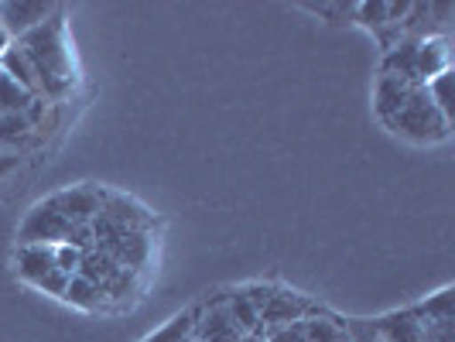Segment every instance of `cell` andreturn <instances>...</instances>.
Here are the masks:
<instances>
[{
    "instance_id": "1",
    "label": "cell",
    "mask_w": 455,
    "mask_h": 342,
    "mask_svg": "<svg viewBox=\"0 0 455 342\" xmlns=\"http://www.w3.org/2000/svg\"><path fill=\"white\" fill-rule=\"evenodd\" d=\"M377 116L390 134L404 137L411 144H442L452 134V123L432 103L428 90L397 76L377 79Z\"/></svg>"
},
{
    "instance_id": "2",
    "label": "cell",
    "mask_w": 455,
    "mask_h": 342,
    "mask_svg": "<svg viewBox=\"0 0 455 342\" xmlns=\"http://www.w3.org/2000/svg\"><path fill=\"white\" fill-rule=\"evenodd\" d=\"M21 52L28 55V62L38 72V83H42V96L48 99H62L76 90V59H72V48H68V31H66V14L62 7L48 18L45 24H38L31 35H24Z\"/></svg>"
},
{
    "instance_id": "3",
    "label": "cell",
    "mask_w": 455,
    "mask_h": 342,
    "mask_svg": "<svg viewBox=\"0 0 455 342\" xmlns=\"http://www.w3.org/2000/svg\"><path fill=\"white\" fill-rule=\"evenodd\" d=\"M257 305V315H260V336H267L274 329H284L291 322L308 319V301L295 291H284V288H271V284H251L247 288Z\"/></svg>"
},
{
    "instance_id": "4",
    "label": "cell",
    "mask_w": 455,
    "mask_h": 342,
    "mask_svg": "<svg viewBox=\"0 0 455 342\" xmlns=\"http://www.w3.org/2000/svg\"><path fill=\"white\" fill-rule=\"evenodd\" d=\"M18 274H21L28 284L42 288L45 295L66 298L68 288V274H62L55 267V247H18Z\"/></svg>"
},
{
    "instance_id": "5",
    "label": "cell",
    "mask_w": 455,
    "mask_h": 342,
    "mask_svg": "<svg viewBox=\"0 0 455 342\" xmlns=\"http://www.w3.org/2000/svg\"><path fill=\"white\" fill-rule=\"evenodd\" d=\"M68 223L62 212H55L48 203H38L28 209V216H24V223L18 227V247H59V243H66Z\"/></svg>"
},
{
    "instance_id": "6",
    "label": "cell",
    "mask_w": 455,
    "mask_h": 342,
    "mask_svg": "<svg viewBox=\"0 0 455 342\" xmlns=\"http://www.w3.org/2000/svg\"><path fill=\"white\" fill-rule=\"evenodd\" d=\"M408 0H363V4H356V21L366 24L380 38L384 52H390L401 42V24L408 18Z\"/></svg>"
},
{
    "instance_id": "7",
    "label": "cell",
    "mask_w": 455,
    "mask_h": 342,
    "mask_svg": "<svg viewBox=\"0 0 455 342\" xmlns=\"http://www.w3.org/2000/svg\"><path fill=\"white\" fill-rule=\"evenodd\" d=\"M59 11L52 0H0V28L7 31L11 42H21L38 24H45Z\"/></svg>"
},
{
    "instance_id": "8",
    "label": "cell",
    "mask_w": 455,
    "mask_h": 342,
    "mask_svg": "<svg viewBox=\"0 0 455 342\" xmlns=\"http://www.w3.org/2000/svg\"><path fill=\"white\" fill-rule=\"evenodd\" d=\"M45 203L55 212H62L72 227H86V223H92V216L100 212V205H103V188H96V185H72V188H62L55 195H48Z\"/></svg>"
},
{
    "instance_id": "9",
    "label": "cell",
    "mask_w": 455,
    "mask_h": 342,
    "mask_svg": "<svg viewBox=\"0 0 455 342\" xmlns=\"http://www.w3.org/2000/svg\"><path fill=\"white\" fill-rule=\"evenodd\" d=\"M196 342H243V332L236 329V322L229 315L227 298L196 312Z\"/></svg>"
},
{
    "instance_id": "10",
    "label": "cell",
    "mask_w": 455,
    "mask_h": 342,
    "mask_svg": "<svg viewBox=\"0 0 455 342\" xmlns=\"http://www.w3.org/2000/svg\"><path fill=\"white\" fill-rule=\"evenodd\" d=\"M452 68V48H449V35L438 38H421L418 52H414V83L428 86L435 76Z\"/></svg>"
},
{
    "instance_id": "11",
    "label": "cell",
    "mask_w": 455,
    "mask_h": 342,
    "mask_svg": "<svg viewBox=\"0 0 455 342\" xmlns=\"http://www.w3.org/2000/svg\"><path fill=\"white\" fill-rule=\"evenodd\" d=\"M96 251L114 257L120 267L137 271V267H144V260H148V253H151V240H148V233H120L114 240L96 243Z\"/></svg>"
},
{
    "instance_id": "12",
    "label": "cell",
    "mask_w": 455,
    "mask_h": 342,
    "mask_svg": "<svg viewBox=\"0 0 455 342\" xmlns=\"http://www.w3.org/2000/svg\"><path fill=\"white\" fill-rule=\"evenodd\" d=\"M0 72H4L7 79H14L21 90H28L31 96H38V99H42V83H38V72H35V66L28 62V55L21 52V45H18V42H14V45L0 55Z\"/></svg>"
},
{
    "instance_id": "13",
    "label": "cell",
    "mask_w": 455,
    "mask_h": 342,
    "mask_svg": "<svg viewBox=\"0 0 455 342\" xmlns=\"http://www.w3.org/2000/svg\"><path fill=\"white\" fill-rule=\"evenodd\" d=\"M377 329V339L380 342H425L421 336V325L411 312H394V315H384L380 322H373Z\"/></svg>"
},
{
    "instance_id": "14",
    "label": "cell",
    "mask_w": 455,
    "mask_h": 342,
    "mask_svg": "<svg viewBox=\"0 0 455 342\" xmlns=\"http://www.w3.org/2000/svg\"><path fill=\"white\" fill-rule=\"evenodd\" d=\"M227 308L243 336H260V315H257V305H253V298L247 288L233 291V295L227 298Z\"/></svg>"
},
{
    "instance_id": "15",
    "label": "cell",
    "mask_w": 455,
    "mask_h": 342,
    "mask_svg": "<svg viewBox=\"0 0 455 342\" xmlns=\"http://www.w3.org/2000/svg\"><path fill=\"white\" fill-rule=\"evenodd\" d=\"M66 301L68 305H76V308H86V312H96V308H103L110 298L103 295L92 281H86V277H68V288H66Z\"/></svg>"
},
{
    "instance_id": "16",
    "label": "cell",
    "mask_w": 455,
    "mask_h": 342,
    "mask_svg": "<svg viewBox=\"0 0 455 342\" xmlns=\"http://www.w3.org/2000/svg\"><path fill=\"white\" fill-rule=\"evenodd\" d=\"M42 114V103H35L28 114H0V144H18L35 131V120Z\"/></svg>"
},
{
    "instance_id": "17",
    "label": "cell",
    "mask_w": 455,
    "mask_h": 342,
    "mask_svg": "<svg viewBox=\"0 0 455 342\" xmlns=\"http://www.w3.org/2000/svg\"><path fill=\"white\" fill-rule=\"evenodd\" d=\"M411 315H414L418 322H445V319H455V291H452V288H442V291L428 298L425 305L411 308Z\"/></svg>"
},
{
    "instance_id": "18",
    "label": "cell",
    "mask_w": 455,
    "mask_h": 342,
    "mask_svg": "<svg viewBox=\"0 0 455 342\" xmlns=\"http://www.w3.org/2000/svg\"><path fill=\"white\" fill-rule=\"evenodd\" d=\"M38 103V96H31L28 90H21L14 79H7L0 72V114H28Z\"/></svg>"
},
{
    "instance_id": "19",
    "label": "cell",
    "mask_w": 455,
    "mask_h": 342,
    "mask_svg": "<svg viewBox=\"0 0 455 342\" xmlns=\"http://www.w3.org/2000/svg\"><path fill=\"white\" fill-rule=\"evenodd\" d=\"M305 329V342H346V325H339L329 315H312V319H301Z\"/></svg>"
},
{
    "instance_id": "20",
    "label": "cell",
    "mask_w": 455,
    "mask_h": 342,
    "mask_svg": "<svg viewBox=\"0 0 455 342\" xmlns=\"http://www.w3.org/2000/svg\"><path fill=\"white\" fill-rule=\"evenodd\" d=\"M144 342H196V312H182Z\"/></svg>"
},
{
    "instance_id": "21",
    "label": "cell",
    "mask_w": 455,
    "mask_h": 342,
    "mask_svg": "<svg viewBox=\"0 0 455 342\" xmlns=\"http://www.w3.org/2000/svg\"><path fill=\"white\" fill-rule=\"evenodd\" d=\"M452 83H455V72L449 68V72H442V76H435L432 83L425 86L428 90V96H432V103L442 110V116L452 123L455 116V99H452Z\"/></svg>"
},
{
    "instance_id": "22",
    "label": "cell",
    "mask_w": 455,
    "mask_h": 342,
    "mask_svg": "<svg viewBox=\"0 0 455 342\" xmlns=\"http://www.w3.org/2000/svg\"><path fill=\"white\" fill-rule=\"evenodd\" d=\"M83 257H86V253L76 251L72 243H59V247H55V267L62 274H68V277H76L79 267H83Z\"/></svg>"
},
{
    "instance_id": "23",
    "label": "cell",
    "mask_w": 455,
    "mask_h": 342,
    "mask_svg": "<svg viewBox=\"0 0 455 342\" xmlns=\"http://www.w3.org/2000/svg\"><path fill=\"white\" fill-rule=\"evenodd\" d=\"M308 11H315L332 24H342L346 18H356V4H305Z\"/></svg>"
},
{
    "instance_id": "24",
    "label": "cell",
    "mask_w": 455,
    "mask_h": 342,
    "mask_svg": "<svg viewBox=\"0 0 455 342\" xmlns=\"http://www.w3.org/2000/svg\"><path fill=\"white\" fill-rule=\"evenodd\" d=\"M425 342H455V319L445 322H418Z\"/></svg>"
},
{
    "instance_id": "25",
    "label": "cell",
    "mask_w": 455,
    "mask_h": 342,
    "mask_svg": "<svg viewBox=\"0 0 455 342\" xmlns=\"http://www.w3.org/2000/svg\"><path fill=\"white\" fill-rule=\"evenodd\" d=\"M264 342H305V329H301V322H291V325H284V329L267 332Z\"/></svg>"
},
{
    "instance_id": "26",
    "label": "cell",
    "mask_w": 455,
    "mask_h": 342,
    "mask_svg": "<svg viewBox=\"0 0 455 342\" xmlns=\"http://www.w3.org/2000/svg\"><path fill=\"white\" fill-rule=\"evenodd\" d=\"M14 168H18V155H14V151H0V179L11 175Z\"/></svg>"
},
{
    "instance_id": "27",
    "label": "cell",
    "mask_w": 455,
    "mask_h": 342,
    "mask_svg": "<svg viewBox=\"0 0 455 342\" xmlns=\"http://www.w3.org/2000/svg\"><path fill=\"white\" fill-rule=\"evenodd\" d=\"M11 45H14V42H11V38H7V31L0 28V55H4V52H7Z\"/></svg>"
},
{
    "instance_id": "28",
    "label": "cell",
    "mask_w": 455,
    "mask_h": 342,
    "mask_svg": "<svg viewBox=\"0 0 455 342\" xmlns=\"http://www.w3.org/2000/svg\"><path fill=\"white\" fill-rule=\"evenodd\" d=\"M366 342H380V339H377V336H373V339H366Z\"/></svg>"
}]
</instances>
